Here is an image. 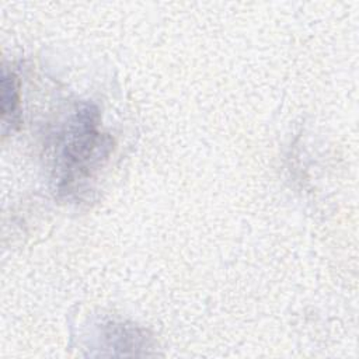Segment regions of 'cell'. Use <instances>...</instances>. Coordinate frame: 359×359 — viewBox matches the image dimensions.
Instances as JSON below:
<instances>
[{"mask_svg":"<svg viewBox=\"0 0 359 359\" xmlns=\"http://www.w3.org/2000/svg\"><path fill=\"white\" fill-rule=\"evenodd\" d=\"M100 115L94 105L79 108L67 126L60 150V189L87 178L111 151V139L98 130Z\"/></svg>","mask_w":359,"mask_h":359,"instance_id":"obj_1","label":"cell"},{"mask_svg":"<svg viewBox=\"0 0 359 359\" xmlns=\"http://www.w3.org/2000/svg\"><path fill=\"white\" fill-rule=\"evenodd\" d=\"M20 86L14 73L3 70L1 76V116L3 121L14 123L18 118Z\"/></svg>","mask_w":359,"mask_h":359,"instance_id":"obj_2","label":"cell"}]
</instances>
